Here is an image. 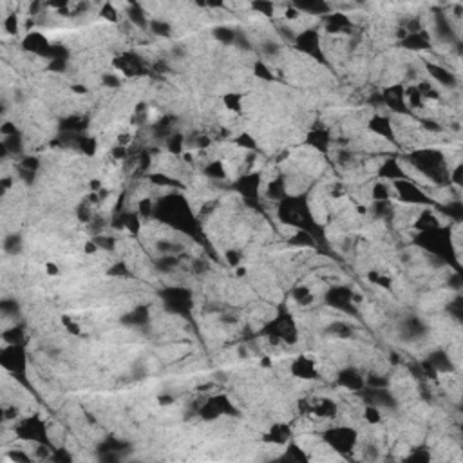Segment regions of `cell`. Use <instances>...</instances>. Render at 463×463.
Here are the masks:
<instances>
[{"label":"cell","mask_w":463,"mask_h":463,"mask_svg":"<svg viewBox=\"0 0 463 463\" xmlns=\"http://www.w3.org/2000/svg\"><path fill=\"white\" fill-rule=\"evenodd\" d=\"M62 322H64V326L67 328V331H69V333H73V335H80L82 333L80 326H78L76 322H73L69 317H64V319H62Z\"/></svg>","instance_id":"ab89813d"},{"label":"cell","mask_w":463,"mask_h":463,"mask_svg":"<svg viewBox=\"0 0 463 463\" xmlns=\"http://www.w3.org/2000/svg\"><path fill=\"white\" fill-rule=\"evenodd\" d=\"M100 13H101V16L107 18L109 22H120V13H118L114 4H103Z\"/></svg>","instance_id":"4dcf8cb0"},{"label":"cell","mask_w":463,"mask_h":463,"mask_svg":"<svg viewBox=\"0 0 463 463\" xmlns=\"http://www.w3.org/2000/svg\"><path fill=\"white\" fill-rule=\"evenodd\" d=\"M204 176H208L212 180H226L228 178V172H226V167H224L223 161H210L206 167H204Z\"/></svg>","instance_id":"e0dca14e"},{"label":"cell","mask_w":463,"mask_h":463,"mask_svg":"<svg viewBox=\"0 0 463 463\" xmlns=\"http://www.w3.org/2000/svg\"><path fill=\"white\" fill-rule=\"evenodd\" d=\"M407 161L414 169L420 170L425 178L433 180L434 183H449V170L445 165V158L440 150L422 149L414 150L413 154L407 156Z\"/></svg>","instance_id":"6da1fadb"},{"label":"cell","mask_w":463,"mask_h":463,"mask_svg":"<svg viewBox=\"0 0 463 463\" xmlns=\"http://www.w3.org/2000/svg\"><path fill=\"white\" fill-rule=\"evenodd\" d=\"M297 9L300 11V13H309V15H329V9H331V5L326 4V2H322V0H313V2H297V4H293Z\"/></svg>","instance_id":"5bb4252c"},{"label":"cell","mask_w":463,"mask_h":463,"mask_svg":"<svg viewBox=\"0 0 463 463\" xmlns=\"http://www.w3.org/2000/svg\"><path fill=\"white\" fill-rule=\"evenodd\" d=\"M78 143H80V150L87 156H94L98 150V141L94 138H80Z\"/></svg>","instance_id":"4316f807"},{"label":"cell","mask_w":463,"mask_h":463,"mask_svg":"<svg viewBox=\"0 0 463 463\" xmlns=\"http://www.w3.org/2000/svg\"><path fill=\"white\" fill-rule=\"evenodd\" d=\"M364 418L368 420L369 423H378L380 420H382V413H380V409L376 407V405L366 403V407H364Z\"/></svg>","instance_id":"484cf974"},{"label":"cell","mask_w":463,"mask_h":463,"mask_svg":"<svg viewBox=\"0 0 463 463\" xmlns=\"http://www.w3.org/2000/svg\"><path fill=\"white\" fill-rule=\"evenodd\" d=\"M214 38L219 40L221 44H234L235 42V31L232 27H224V25H219L214 29Z\"/></svg>","instance_id":"44dd1931"},{"label":"cell","mask_w":463,"mask_h":463,"mask_svg":"<svg viewBox=\"0 0 463 463\" xmlns=\"http://www.w3.org/2000/svg\"><path fill=\"white\" fill-rule=\"evenodd\" d=\"M38 167H40V161L36 160V158H25V160H22V170L35 172Z\"/></svg>","instance_id":"74e56055"},{"label":"cell","mask_w":463,"mask_h":463,"mask_svg":"<svg viewBox=\"0 0 463 463\" xmlns=\"http://www.w3.org/2000/svg\"><path fill=\"white\" fill-rule=\"evenodd\" d=\"M226 261H228V264L232 268H237L241 263V254L237 250H228V252H226Z\"/></svg>","instance_id":"8d00e7d4"},{"label":"cell","mask_w":463,"mask_h":463,"mask_svg":"<svg viewBox=\"0 0 463 463\" xmlns=\"http://www.w3.org/2000/svg\"><path fill=\"white\" fill-rule=\"evenodd\" d=\"M383 98V105L391 107V110L394 112H407V105H405V100H403V87L400 85H393L389 87L385 93L382 94Z\"/></svg>","instance_id":"52a82bcc"},{"label":"cell","mask_w":463,"mask_h":463,"mask_svg":"<svg viewBox=\"0 0 463 463\" xmlns=\"http://www.w3.org/2000/svg\"><path fill=\"white\" fill-rule=\"evenodd\" d=\"M183 145H185V136L180 132H172L169 136V150L174 156L183 154Z\"/></svg>","instance_id":"603a6c76"},{"label":"cell","mask_w":463,"mask_h":463,"mask_svg":"<svg viewBox=\"0 0 463 463\" xmlns=\"http://www.w3.org/2000/svg\"><path fill=\"white\" fill-rule=\"evenodd\" d=\"M371 197H373V201H389L391 199V188L385 183H376L371 188Z\"/></svg>","instance_id":"cb8c5ba5"},{"label":"cell","mask_w":463,"mask_h":463,"mask_svg":"<svg viewBox=\"0 0 463 463\" xmlns=\"http://www.w3.org/2000/svg\"><path fill=\"white\" fill-rule=\"evenodd\" d=\"M152 212H154V203L147 197V199H141L140 203H138V215L140 217H143V219H149L150 215H152Z\"/></svg>","instance_id":"1f68e13d"},{"label":"cell","mask_w":463,"mask_h":463,"mask_svg":"<svg viewBox=\"0 0 463 463\" xmlns=\"http://www.w3.org/2000/svg\"><path fill=\"white\" fill-rule=\"evenodd\" d=\"M293 299L297 304H300V306H308V304L313 302V293H311V289L306 288V286H299V288L293 289Z\"/></svg>","instance_id":"ffe728a7"},{"label":"cell","mask_w":463,"mask_h":463,"mask_svg":"<svg viewBox=\"0 0 463 463\" xmlns=\"http://www.w3.org/2000/svg\"><path fill=\"white\" fill-rule=\"evenodd\" d=\"M289 371H291L297 378H304V380L317 378V366H315L313 360L306 359V357H300V359L295 360V362L291 364Z\"/></svg>","instance_id":"9c48e42d"},{"label":"cell","mask_w":463,"mask_h":463,"mask_svg":"<svg viewBox=\"0 0 463 463\" xmlns=\"http://www.w3.org/2000/svg\"><path fill=\"white\" fill-rule=\"evenodd\" d=\"M147 319H149L147 308H145V306H138V308H134L129 315H127V320H125V322L132 324V326H140V324L147 322Z\"/></svg>","instance_id":"d6986e66"},{"label":"cell","mask_w":463,"mask_h":463,"mask_svg":"<svg viewBox=\"0 0 463 463\" xmlns=\"http://www.w3.org/2000/svg\"><path fill=\"white\" fill-rule=\"evenodd\" d=\"M45 270H47V275H58L60 274V268H58L55 263H45Z\"/></svg>","instance_id":"7bdbcfd3"},{"label":"cell","mask_w":463,"mask_h":463,"mask_svg":"<svg viewBox=\"0 0 463 463\" xmlns=\"http://www.w3.org/2000/svg\"><path fill=\"white\" fill-rule=\"evenodd\" d=\"M425 65H427V71H429V75H431V78H434L438 84L445 85V87H456V76H454L449 69H445L443 65L431 64V62H427Z\"/></svg>","instance_id":"30bf717a"},{"label":"cell","mask_w":463,"mask_h":463,"mask_svg":"<svg viewBox=\"0 0 463 463\" xmlns=\"http://www.w3.org/2000/svg\"><path fill=\"white\" fill-rule=\"evenodd\" d=\"M393 188L396 190V195H398V199L403 201V203H420V204H425L431 201V197H429L425 192H423L422 188H420L418 185L413 183V181L409 180H398V181H393Z\"/></svg>","instance_id":"3957f363"},{"label":"cell","mask_w":463,"mask_h":463,"mask_svg":"<svg viewBox=\"0 0 463 463\" xmlns=\"http://www.w3.org/2000/svg\"><path fill=\"white\" fill-rule=\"evenodd\" d=\"M7 458L13 460V462H27V460H29V456H27V454L18 453V451H15V453H9V454H7Z\"/></svg>","instance_id":"b9f144b4"},{"label":"cell","mask_w":463,"mask_h":463,"mask_svg":"<svg viewBox=\"0 0 463 463\" xmlns=\"http://www.w3.org/2000/svg\"><path fill=\"white\" fill-rule=\"evenodd\" d=\"M263 366H264V368H270V366H272V360H270V357H264V359H263Z\"/></svg>","instance_id":"bcb514c9"},{"label":"cell","mask_w":463,"mask_h":463,"mask_svg":"<svg viewBox=\"0 0 463 463\" xmlns=\"http://www.w3.org/2000/svg\"><path fill=\"white\" fill-rule=\"evenodd\" d=\"M252 7L263 13L264 16H274V11L277 9V5L272 4V2H255V4H252Z\"/></svg>","instance_id":"e575fe53"},{"label":"cell","mask_w":463,"mask_h":463,"mask_svg":"<svg viewBox=\"0 0 463 463\" xmlns=\"http://www.w3.org/2000/svg\"><path fill=\"white\" fill-rule=\"evenodd\" d=\"M264 440H266V442L275 443V445L286 443L289 440V429L286 427V425H282V423H277V425L272 429V433H270Z\"/></svg>","instance_id":"ac0fdd59"},{"label":"cell","mask_w":463,"mask_h":463,"mask_svg":"<svg viewBox=\"0 0 463 463\" xmlns=\"http://www.w3.org/2000/svg\"><path fill=\"white\" fill-rule=\"evenodd\" d=\"M324 440L337 453H349L357 445V433L351 427H335L326 433Z\"/></svg>","instance_id":"7a4b0ae2"},{"label":"cell","mask_w":463,"mask_h":463,"mask_svg":"<svg viewBox=\"0 0 463 463\" xmlns=\"http://www.w3.org/2000/svg\"><path fill=\"white\" fill-rule=\"evenodd\" d=\"M98 248H100V246L96 244V241H87V243H85V252H87V254H94Z\"/></svg>","instance_id":"ee69618b"},{"label":"cell","mask_w":463,"mask_h":463,"mask_svg":"<svg viewBox=\"0 0 463 463\" xmlns=\"http://www.w3.org/2000/svg\"><path fill=\"white\" fill-rule=\"evenodd\" d=\"M127 16H129V20L132 22V24L138 25V27H141V29H145V27L149 25V20H147V16H145V9L141 7L140 4L129 5Z\"/></svg>","instance_id":"2e32d148"},{"label":"cell","mask_w":463,"mask_h":463,"mask_svg":"<svg viewBox=\"0 0 463 463\" xmlns=\"http://www.w3.org/2000/svg\"><path fill=\"white\" fill-rule=\"evenodd\" d=\"M402 47L409 51H425L431 49V38H429V33L425 29H422L420 33H409L402 38Z\"/></svg>","instance_id":"ba28073f"},{"label":"cell","mask_w":463,"mask_h":463,"mask_svg":"<svg viewBox=\"0 0 463 463\" xmlns=\"http://www.w3.org/2000/svg\"><path fill=\"white\" fill-rule=\"evenodd\" d=\"M339 383L349 391H360L364 387V378L355 369H346L339 374Z\"/></svg>","instance_id":"4fadbf2b"},{"label":"cell","mask_w":463,"mask_h":463,"mask_svg":"<svg viewBox=\"0 0 463 463\" xmlns=\"http://www.w3.org/2000/svg\"><path fill=\"white\" fill-rule=\"evenodd\" d=\"M73 91L78 93V94H85V93H87V87H84V85H73Z\"/></svg>","instance_id":"f6af8a7d"},{"label":"cell","mask_w":463,"mask_h":463,"mask_svg":"<svg viewBox=\"0 0 463 463\" xmlns=\"http://www.w3.org/2000/svg\"><path fill=\"white\" fill-rule=\"evenodd\" d=\"M380 176H382L383 180H391V183L393 181H398V180H407L405 178V174H403V169L402 165L398 163V161L394 160H385L383 161V165L380 167Z\"/></svg>","instance_id":"7c38bea8"},{"label":"cell","mask_w":463,"mask_h":463,"mask_svg":"<svg viewBox=\"0 0 463 463\" xmlns=\"http://www.w3.org/2000/svg\"><path fill=\"white\" fill-rule=\"evenodd\" d=\"M2 339H4V342H7V344L20 346V342L24 340V333H22L20 328H11L9 331H5V333L2 335Z\"/></svg>","instance_id":"83f0119b"},{"label":"cell","mask_w":463,"mask_h":463,"mask_svg":"<svg viewBox=\"0 0 463 463\" xmlns=\"http://www.w3.org/2000/svg\"><path fill=\"white\" fill-rule=\"evenodd\" d=\"M149 27L156 36H163V38H167V36L172 35V27H170V24H167L165 20H152L149 24Z\"/></svg>","instance_id":"d4e9b609"},{"label":"cell","mask_w":463,"mask_h":463,"mask_svg":"<svg viewBox=\"0 0 463 463\" xmlns=\"http://www.w3.org/2000/svg\"><path fill=\"white\" fill-rule=\"evenodd\" d=\"M369 129L376 132L378 136L387 138V140H394L393 123H391V118H387V116H373L371 121H369Z\"/></svg>","instance_id":"8fae6325"},{"label":"cell","mask_w":463,"mask_h":463,"mask_svg":"<svg viewBox=\"0 0 463 463\" xmlns=\"http://www.w3.org/2000/svg\"><path fill=\"white\" fill-rule=\"evenodd\" d=\"M223 103H224V107H226V109L237 114V112H241V110H243V96L237 94V93L226 94L223 98Z\"/></svg>","instance_id":"7402d4cb"},{"label":"cell","mask_w":463,"mask_h":463,"mask_svg":"<svg viewBox=\"0 0 463 463\" xmlns=\"http://www.w3.org/2000/svg\"><path fill=\"white\" fill-rule=\"evenodd\" d=\"M20 237L18 235H15V234H11L7 239L4 241V250L5 252H9V254H16L18 250H20Z\"/></svg>","instance_id":"d6a6232c"},{"label":"cell","mask_w":463,"mask_h":463,"mask_svg":"<svg viewBox=\"0 0 463 463\" xmlns=\"http://www.w3.org/2000/svg\"><path fill=\"white\" fill-rule=\"evenodd\" d=\"M235 145H237V147H243V149H246V150L257 149V143H255V140L248 134V132H243V134L237 136V138H235Z\"/></svg>","instance_id":"f1b7e54d"},{"label":"cell","mask_w":463,"mask_h":463,"mask_svg":"<svg viewBox=\"0 0 463 463\" xmlns=\"http://www.w3.org/2000/svg\"><path fill=\"white\" fill-rule=\"evenodd\" d=\"M24 49L29 51V53H35V55H40V56H51L53 45L49 44V40H47L42 33L31 31L29 35L24 38Z\"/></svg>","instance_id":"8992f818"},{"label":"cell","mask_w":463,"mask_h":463,"mask_svg":"<svg viewBox=\"0 0 463 463\" xmlns=\"http://www.w3.org/2000/svg\"><path fill=\"white\" fill-rule=\"evenodd\" d=\"M254 71H255V75L259 76V78H263V80H275V75H272V71H270L264 64H261V62L255 64Z\"/></svg>","instance_id":"d590c367"},{"label":"cell","mask_w":463,"mask_h":463,"mask_svg":"<svg viewBox=\"0 0 463 463\" xmlns=\"http://www.w3.org/2000/svg\"><path fill=\"white\" fill-rule=\"evenodd\" d=\"M286 194H288V190H286V183H284L282 178H275V180L270 181L268 188H266V195L270 199L280 201L286 197Z\"/></svg>","instance_id":"9a60e30c"},{"label":"cell","mask_w":463,"mask_h":463,"mask_svg":"<svg viewBox=\"0 0 463 463\" xmlns=\"http://www.w3.org/2000/svg\"><path fill=\"white\" fill-rule=\"evenodd\" d=\"M295 47L304 55L320 56V36L315 29H304L295 38ZM322 58V56H320Z\"/></svg>","instance_id":"5b68a950"},{"label":"cell","mask_w":463,"mask_h":463,"mask_svg":"<svg viewBox=\"0 0 463 463\" xmlns=\"http://www.w3.org/2000/svg\"><path fill=\"white\" fill-rule=\"evenodd\" d=\"M101 84H103L105 87H110V89L121 87L120 76H116V73H105V75H101Z\"/></svg>","instance_id":"836d02e7"},{"label":"cell","mask_w":463,"mask_h":463,"mask_svg":"<svg viewBox=\"0 0 463 463\" xmlns=\"http://www.w3.org/2000/svg\"><path fill=\"white\" fill-rule=\"evenodd\" d=\"M0 132H2V136H4V138H9V136L18 134V132H16L15 123H11V121H4V123H2V130H0Z\"/></svg>","instance_id":"f35d334b"},{"label":"cell","mask_w":463,"mask_h":463,"mask_svg":"<svg viewBox=\"0 0 463 463\" xmlns=\"http://www.w3.org/2000/svg\"><path fill=\"white\" fill-rule=\"evenodd\" d=\"M263 51L266 53V55L275 56L277 53H279V45L275 44V42H272V40H266V42L263 44Z\"/></svg>","instance_id":"60d3db41"},{"label":"cell","mask_w":463,"mask_h":463,"mask_svg":"<svg viewBox=\"0 0 463 463\" xmlns=\"http://www.w3.org/2000/svg\"><path fill=\"white\" fill-rule=\"evenodd\" d=\"M4 29L7 35H16L18 33V16L16 13H9L4 18Z\"/></svg>","instance_id":"f546056e"},{"label":"cell","mask_w":463,"mask_h":463,"mask_svg":"<svg viewBox=\"0 0 463 463\" xmlns=\"http://www.w3.org/2000/svg\"><path fill=\"white\" fill-rule=\"evenodd\" d=\"M2 364L5 368L13 371V373H22L25 369V353L20 346H15V344H9L2 349Z\"/></svg>","instance_id":"277c9868"}]
</instances>
